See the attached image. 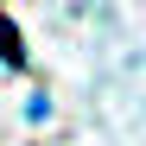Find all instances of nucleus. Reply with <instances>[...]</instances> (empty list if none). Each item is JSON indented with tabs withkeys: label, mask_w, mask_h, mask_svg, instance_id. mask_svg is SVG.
Returning <instances> with one entry per match:
<instances>
[{
	"label": "nucleus",
	"mask_w": 146,
	"mask_h": 146,
	"mask_svg": "<svg viewBox=\"0 0 146 146\" xmlns=\"http://www.w3.org/2000/svg\"><path fill=\"white\" fill-rule=\"evenodd\" d=\"M0 57H7L13 70L26 64V51H19V32H13V19H7V13H0Z\"/></svg>",
	"instance_id": "obj_1"
}]
</instances>
